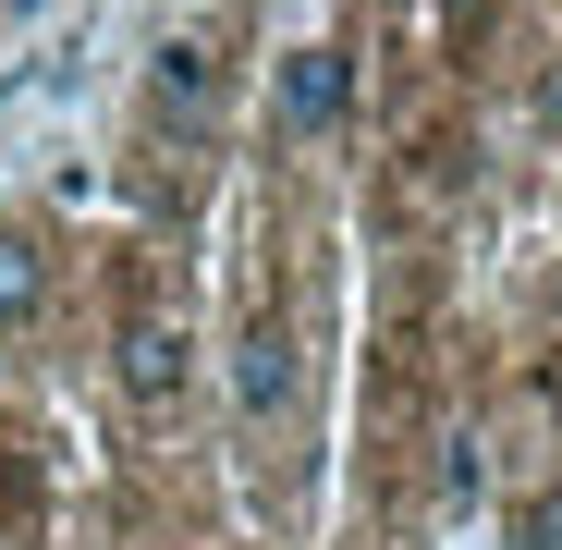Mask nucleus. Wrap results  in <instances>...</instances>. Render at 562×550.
<instances>
[{"label":"nucleus","instance_id":"1","mask_svg":"<svg viewBox=\"0 0 562 550\" xmlns=\"http://www.w3.org/2000/svg\"><path fill=\"white\" fill-rule=\"evenodd\" d=\"M123 392L135 404H171L183 392V318H159V306L123 318Z\"/></svg>","mask_w":562,"mask_h":550},{"label":"nucleus","instance_id":"2","mask_svg":"<svg viewBox=\"0 0 562 550\" xmlns=\"http://www.w3.org/2000/svg\"><path fill=\"white\" fill-rule=\"evenodd\" d=\"M281 111H294V123H342V61L330 49H294V61H281Z\"/></svg>","mask_w":562,"mask_h":550},{"label":"nucleus","instance_id":"3","mask_svg":"<svg viewBox=\"0 0 562 550\" xmlns=\"http://www.w3.org/2000/svg\"><path fill=\"white\" fill-rule=\"evenodd\" d=\"M37 294H49L37 245H25V233H0V330H25V318H37Z\"/></svg>","mask_w":562,"mask_h":550},{"label":"nucleus","instance_id":"4","mask_svg":"<svg viewBox=\"0 0 562 550\" xmlns=\"http://www.w3.org/2000/svg\"><path fill=\"white\" fill-rule=\"evenodd\" d=\"M281 392H294V343L257 318V330H245V404H281Z\"/></svg>","mask_w":562,"mask_h":550},{"label":"nucleus","instance_id":"5","mask_svg":"<svg viewBox=\"0 0 562 550\" xmlns=\"http://www.w3.org/2000/svg\"><path fill=\"white\" fill-rule=\"evenodd\" d=\"M209 86H221V74H209V49H196V37H171V49H159V111H171V99L196 111Z\"/></svg>","mask_w":562,"mask_h":550},{"label":"nucleus","instance_id":"6","mask_svg":"<svg viewBox=\"0 0 562 550\" xmlns=\"http://www.w3.org/2000/svg\"><path fill=\"white\" fill-rule=\"evenodd\" d=\"M526 538H538V550H562V514H538V526H526Z\"/></svg>","mask_w":562,"mask_h":550}]
</instances>
